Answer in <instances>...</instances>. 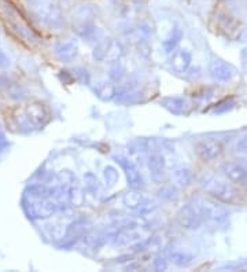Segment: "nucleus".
<instances>
[{
	"mask_svg": "<svg viewBox=\"0 0 247 272\" xmlns=\"http://www.w3.org/2000/svg\"><path fill=\"white\" fill-rule=\"evenodd\" d=\"M181 37H183V32H181L180 28L175 26L173 29L170 30L169 36H168V37L164 40V43H162L165 51L169 54L173 53V51L177 49V46H179Z\"/></svg>",
	"mask_w": 247,
	"mask_h": 272,
	"instance_id": "nucleus-21",
	"label": "nucleus"
},
{
	"mask_svg": "<svg viewBox=\"0 0 247 272\" xmlns=\"http://www.w3.org/2000/svg\"><path fill=\"white\" fill-rule=\"evenodd\" d=\"M93 91L96 94L99 99H102L105 102H110L117 97V88L116 85L110 81H101L96 84V87L93 88Z\"/></svg>",
	"mask_w": 247,
	"mask_h": 272,
	"instance_id": "nucleus-19",
	"label": "nucleus"
},
{
	"mask_svg": "<svg viewBox=\"0 0 247 272\" xmlns=\"http://www.w3.org/2000/svg\"><path fill=\"white\" fill-rule=\"evenodd\" d=\"M223 173L232 183H243L247 180V168L242 161H229L223 165Z\"/></svg>",
	"mask_w": 247,
	"mask_h": 272,
	"instance_id": "nucleus-13",
	"label": "nucleus"
},
{
	"mask_svg": "<svg viewBox=\"0 0 247 272\" xmlns=\"http://www.w3.org/2000/svg\"><path fill=\"white\" fill-rule=\"evenodd\" d=\"M141 239V234L135 229H122L117 234L114 243L117 246H133Z\"/></svg>",
	"mask_w": 247,
	"mask_h": 272,
	"instance_id": "nucleus-17",
	"label": "nucleus"
},
{
	"mask_svg": "<svg viewBox=\"0 0 247 272\" xmlns=\"http://www.w3.org/2000/svg\"><path fill=\"white\" fill-rule=\"evenodd\" d=\"M124 53H125L124 46L118 40L106 39L96 44V47L92 51V57L97 62L112 63L116 61H121Z\"/></svg>",
	"mask_w": 247,
	"mask_h": 272,
	"instance_id": "nucleus-5",
	"label": "nucleus"
},
{
	"mask_svg": "<svg viewBox=\"0 0 247 272\" xmlns=\"http://www.w3.org/2000/svg\"><path fill=\"white\" fill-rule=\"evenodd\" d=\"M172 177L175 180L176 185L181 186V187H188V186L192 185L194 182V173L189 168H184V166H180V168H176L173 172H172Z\"/></svg>",
	"mask_w": 247,
	"mask_h": 272,
	"instance_id": "nucleus-20",
	"label": "nucleus"
},
{
	"mask_svg": "<svg viewBox=\"0 0 247 272\" xmlns=\"http://www.w3.org/2000/svg\"><path fill=\"white\" fill-rule=\"evenodd\" d=\"M160 194L162 198L168 199V201H176L179 198V191H177L175 186H166V187L161 190Z\"/></svg>",
	"mask_w": 247,
	"mask_h": 272,
	"instance_id": "nucleus-24",
	"label": "nucleus"
},
{
	"mask_svg": "<svg viewBox=\"0 0 247 272\" xmlns=\"http://www.w3.org/2000/svg\"><path fill=\"white\" fill-rule=\"evenodd\" d=\"M3 138V128H2V125H0V139Z\"/></svg>",
	"mask_w": 247,
	"mask_h": 272,
	"instance_id": "nucleus-27",
	"label": "nucleus"
},
{
	"mask_svg": "<svg viewBox=\"0 0 247 272\" xmlns=\"http://www.w3.org/2000/svg\"><path fill=\"white\" fill-rule=\"evenodd\" d=\"M198 209L202 214V219L208 220L210 223L214 224H223L228 220V210L224 208L223 205L218 204V201L213 199V201H201L198 205Z\"/></svg>",
	"mask_w": 247,
	"mask_h": 272,
	"instance_id": "nucleus-7",
	"label": "nucleus"
},
{
	"mask_svg": "<svg viewBox=\"0 0 247 272\" xmlns=\"http://www.w3.org/2000/svg\"><path fill=\"white\" fill-rule=\"evenodd\" d=\"M122 204L126 209L132 210V212L140 214V216L151 214L158 208L157 201L149 195H145L144 193H141V190H132L129 193L124 194Z\"/></svg>",
	"mask_w": 247,
	"mask_h": 272,
	"instance_id": "nucleus-4",
	"label": "nucleus"
},
{
	"mask_svg": "<svg viewBox=\"0 0 247 272\" xmlns=\"http://www.w3.org/2000/svg\"><path fill=\"white\" fill-rule=\"evenodd\" d=\"M176 219H177L180 227L188 230V231H196L202 227V223H204V219H202V214L199 212L198 206L189 204L180 208Z\"/></svg>",
	"mask_w": 247,
	"mask_h": 272,
	"instance_id": "nucleus-8",
	"label": "nucleus"
},
{
	"mask_svg": "<svg viewBox=\"0 0 247 272\" xmlns=\"http://www.w3.org/2000/svg\"><path fill=\"white\" fill-rule=\"evenodd\" d=\"M209 72L218 83H228L237 74L236 68L232 63L223 61V59H213L209 66Z\"/></svg>",
	"mask_w": 247,
	"mask_h": 272,
	"instance_id": "nucleus-11",
	"label": "nucleus"
},
{
	"mask_svg": "<svg viewBox=\"0 0 247 272\" xmlns=\"http://www.w3.org/2000/svg\"><path fill=\"white\" fill-rule=\"evenodd\" d=\"M147 166L150 170L151 177L155 182H161L165 175V158L160 153H153L147 158Z\"/></svg>",
	"mask_w": 247,
	"mask_h": 272,
	"instance_id": "nucleus-16",
	"label": "nucleus"
},
{
	"mask_svg": "<svg viewBox=\"0 0 247 272\" xmlns=\"http://www.w3.org/2000/svg\"><path fill=\"white\" fill-rule=\"evenodd\" d=\"M224 146L220 141H214V139H205L196 143L195 146V153L196 156L205 162H212L220 158L223 154Z\"/></svg>",
	"mask_w": 247,
	"mask_h": 272,
	"instance_id": "nucleus-10",
	"label": "nucleus"
},
{
	"mask_svg": "<svg viewBox=\"0 0 247 272\" xmlns=\"http://www.w3.org/2000/svg\"><path fill=\"white\" fill-rule=\"evenodd\" d=\"M55 55L62 62H72L78 57V46L72 40H62L58 41L54 47Z\"/></svg>",
	"mask_w": 247,
	"mask_h": 272,
	"instance_id": "nucleus-15",
	"label": "nucleus"
},
{
	"mask_svg": "<svg viewBox=\"0 0 247 272\" xmlns=\"http://www.w3.org/2000/svg\"><path fill=\"white\" fill-rule=\"evenodd\" d=\"M118 170L112 165H107L105 169H103V179H105V183L109 189H112L114 186L117 185V182H118Z\"/></svg>",
	"mask_w": 247,
	"mask_h": 272,
	"instance_id": "nucleus-22",
	"label": "nucleus"
},
{
	"mask_svg": "<svg viewBox=\"0 0 247 272\" xmlns=\"http://www.w3.org/2000/svg\"><path fill=\"white\" fill-rule=\"evenodd\" d=\"M169 65L173 72L176 73H185L192 63V54L187 49H176L173 53H170Z\"/></svg>",
	"mask_w": 247,
	"mask_h": 272,
	"instance_id": "nucleus-12",
	"label": "nucleus"
},
{
	"mask_svg": "<svg viewBox=\"0 0 247 272\" xmlns=\"http://www.w3.org/2000/svg\"><path fill=\"white\" fill-rule=\"evenodd\" d=\"M112 68H110V80L114 81V83H118L121 81L124 76H125V68L122 66V63L120 61H116V62H112Z\"/></svg>",
	"mask_w": 247,
	"mask_h": 272,
	"instance_id": "nucleus-23",
	"label": "nucleus"
},
{
	"mask_svg": "<svg viewBox=\"0 0 247 272\" xmlns=\"http://www.w3.org/2000/svg\"><path fill=\"white\" fill-rule=\"evenodd\" d=\"M65 205L54 198H41V197H30L25 195L24 209L30 219L44 220L48 219L59 210H62Z\"/></svg>",
	"mask_w": 247,
	"mask_h": 272,
	"instance_id": "nucleus-1",
	"label": "nucleus"
},
{
	"mask_svg": "<svg viewBox=\"0 0 247 272\" xmlns=\"http://www.w3.org/2000/svg\"><path fill=\"white\" fill-rule=\"evenodd\" d=\"M25 116L29 124L34 128H43L51 120V113L48 107L41 102H32L25 109Z\"/></svg>",
	"mask_w": 247,
	"mask_h": 272,
	"instance_id": "nucleus-9",
	"label": "nucleus"
},
{
	"mask_svg": "<svg viewBox=\"0 0 247 272\" xmlns=\"http://www.w3.org/2000/svg\"><path fill=\"white\" fill-rule=\"evenodd\" d=\"M235 105H236V101H235V99H227V101H224V102H221L216 107V113L220 114V113L229 112V110H232Z\"/></svg>",
	"mask_w": 247,
	"mask_h": 272,
	"instance_id": "nucleus-25",
	"label": "nucleus"
},
{
	"mask_svg": "<svg viewBox=\"0 0 247 272\" xmlns=\"http://www.w3.org/2000/svg\"><path fill=\"white\" fill-rule=\"evenodd\" d=\"M117 162L121 165L124 173H125L126 183L132 190H143L145 186L144 177L139 166L136 165V162L132 158L128 157H116Z\"/></svg>",
	"mask_w": 247,
	"mask_h": 272,
	"instance_id": "nucleus-6",
	"label": "nucleus"
},
{
	"mask_svg": "<svg viewBox=\"0 0 247 272\" xmlns=\"http://www.w3.org/2000/svg\"><path fill=\"white\" fill-rule=\"evenodd\" d=\"M204 189L209 197L225 205H236L242 201L239 190L231 183L217 180L214 177H208L204 180Z\"/></svg>",
	"mask_w": 247,
	"mask_h": 272,
	"instance_id": "nucleus-2",
	"label": "nucleus"
},
{
	"mask_svg": "<svg viewBox=\"0 0 247 272\" xmlns=\"http://www.w3.org/2000/svg\"><path fill=\"white\" fill-rule=\"evenodd\" d=\"M34 13L45 26L50 29L59 30L65 25V17L58 6L54 5L50 0H37L34 3Z\"/></svg>",
	"mask_w": 247,
	"mask_h": 272,
	"instance_id": "nucleus-3",
	"label": "nucleus"
},
{
	"mask_svg": "<svg viewBox=\"0 0 247 272\" xmlns=\"http://www.w3.org/2000/svg\"><path fill=\"white\" fill-rule=\"evenodd\" d=\"M236 150L239 151V153L247 154V136H244V138H242L240 141L237 142Z\"/></svg>",
	"mask_w": 247,
	"mask_h": 272,
	"instance_id": "nucleus-26",
	"label": "nucleus"
},
{
	"mask_svg": "<svg viewBox=\"0 0 247 272\" xmlns=\"http://www.w3.org/2000/svg\"><path fill=\"white\" fill-rule=\"evenodd\" d=\"M169 258L170 261L176 264V265H179V267H188L195 260L192 253L181 248L172 249L169 252Z\"/></svg>",
	"mask_w": 247,
	"mask_h": 272,
	"instance_id": "nucleus-18",
	"label": "nucleus"
},
{
	"mask_svg": "<svg viewBox=\"0 0 247 272\" xmlns=\"http://www.w3.org/2000/svg\"><path fill=\"white\" fill-rule=\"evenodd\" d=\"M161 106L176 116H185L189 113V102L184 97H166L161 101Z\"/></svg>",
	"mask_w": 247,
	"mask_h": 272,
	"instance_id": "nucleus-14",
	"label": "nucleus"
}]
</instances>
